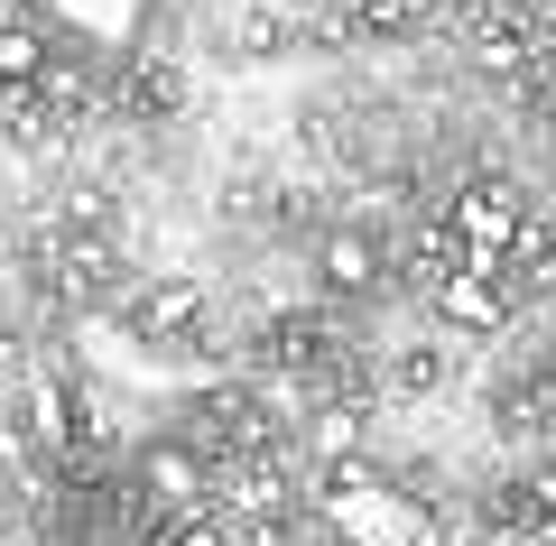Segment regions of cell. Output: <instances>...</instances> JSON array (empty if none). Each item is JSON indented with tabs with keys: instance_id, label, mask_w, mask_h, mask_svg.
<instances>
[{
	"instance_id": "52a82bcc",
	"label": "cell",
	"mask_w": 556,
	"mask_h": 546,
	"mask_svg": "<svg viewBox=\"0 0 556 546\" xmlns=\"http://www.w3.org/2000/svg\"><path fill=\"white\" fill-rule=\"evenodd\" d=\"M519 500H529V519H547V528H556V464H547V472H529V491H519Z\"/></svg>"
},
{
	"instance_id": "ba28073f",
	"label": "cell",
	"mask_w": 556,
	"mask_h": 546,
	"mask_svg": "<svg viewBox=\"0 0 556 546\" xmlns=\"http://www.w3.org/2000/svg\"><path fill=\"white\" fill-rule=\"evenodd\" d=\"M399 380H408V390H437V380H445V352H408V361H399Z\"/></svg>"
},
{
	"instance_id": "277c9868",
	"label": "cell",
	"mask_w": 556,
	"mask_h": 546,
	"mask_svg": "<svg viewBox=\"0 0 556 546\" xmlns=\"http://www.w3.org/2000/svg\"><path fill=\"white\" fill-rule=\"evenodd\" d=\"M316 278H325L334 296H362V288H380V251H371L362 232H325V241H316Z\"/></svg>"
},
{
	"instance_id": "5b68a950",
	"label": "cell",
	"mask_w": 556,
	"mask_h": 546,
	"mask_svg": "<svg viewBox=\"0 0 556 546\" xmlns=\"http://www.w3.org/2000/svg\"><path fill=\"white\" fill-rule=\"evenodd\" d=\"M47 56H56V47H47L38 28H0V84H38Z\"/></svg>"
},
{
	"instance_id": "6da1fadb",
	"label": "cell",
	"mask_w": 556,
	"mask_h": 546,
	"mask_svg": "<svg viewBox=\"0 0 556 546\" xmlns=\"http://www.w3.org/2000/svg\"><path fill=\"white\" fill-rule=\"evenodd\" d=\"M455 241H473V251H510L519 241V195L501 176H482V186L455 195Z\"/></svg>"
},
{
	"instance_id": "7a4b0ae2",
	"label": "cell",
	"mask_w": 556,
	"mask_h": 546,
	"mask_svg": "<svg viewBox=\"0 0 556 546\" xmlns=\"http://www.w3.org/2000/svg\"><path fill=\"white\" fill-rule=\"evenodd\" d=\"M437 315H445V325H464V333H501L510 288H501V278H482V269H455V278H437Z\"/></svg>"
},
{
	"instance_id": "3957f363",
	"label": "cell",
	"mask_w": 556,
	"mask_h": 546,
	"mask_svg": "<svg viewBox=\"0 0 556 546\" xmlns=\"http://www.w3.org/2000/svg\"><path fill=\"white\" fill-rule=\"evenodd\" d=\"M139 482H149V500H167V509H204V464L186 445H149L139 454Z\"/></svg>"
},
{
	"instance_id": "8992f818",
	"label": "cell",
	"mask_w": 556,
	"mask_h": 546,
	"mask_svg": "<svg viewBox=\"0 0 556 546\" xmlns=\"http://www.w3.org/2000/svg\"><path fill=\"white\" fill-rule=\"evenodd\" d=\"M65 417H75V408H65V390H38V398H28V427H38L47 445H65Z\"/></svg>"
}]
</instances>
